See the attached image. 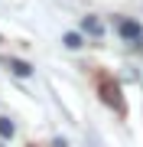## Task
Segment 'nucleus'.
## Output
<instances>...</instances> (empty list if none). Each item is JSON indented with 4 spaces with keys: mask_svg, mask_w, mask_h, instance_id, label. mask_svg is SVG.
Returning <instances> with one entry per match:
<instances>
[{
    "mask_svg": "<svg viewBox=\"0 0 143 147\" xmlns=\"http://www.w3.org/2000/svg\"><path fill=\"white\" fill-rule=\"evenodd\" d=\"M117 33H120L124 39H130V42H140L143 39V26L133 23V20H120V23H117Z\"/></svg>",
    "mask_w": 143,
    "mask_h": 147,
    "instance_id": "f257e3e1",
    "label": "nucleus"
},
{
    "mask_svg": "<svg viewBox=\"0 0 143 147\" xmlns=\"http://www.w3.org/2000/svg\"><path fill=\"white\" fill-rule=\"evenodd\" d=\"M81 30H85V33H91V36H101V33H104L101 20H94V16H85V20H81Z\"/></svg>",
    "mask_w": 143,
    "mask_h": 147,
    "instance_id": "f03ea898",
    "label": "nucleus"
},
{
    "mask_svg": "<svg viewBox=\"0 0 143 147\" xmlns=\"http://www.w3.org/2000/svg\"><path fill=\"white\" fill-rule=\"evenodd\" d=\"M10 69H13V72H16V75H20V79H26V75L33 72V69H29L26 62H23V59H10Z\"/></svg>",
    "mask_w": 143,
    "mask_h": 147,
    "instance_id": "7ed1b4c3",
    "label": "nucleus"
},
{
    "mask_svg": "<svg viewBox=\"0 0 143 147\" xmlns=\"http://www.w3.org/2000/svg\"><path fill=\"white\" fill-rule=\"evenodd\" d=\"M13 131H16V127H13V121H10V118H0V137H3V141H10Z\"/></svg>",
    "mask_w": 143,
    "mask_h": 147,
    "instance_id": "20e7f679",
    "label": "nucleus"
},
{
    "mask_svg": "<svg viewBox=\"0 0 143 147\" xmlns=\"http://www.w3.org/2000/svg\"><path fill=\"white\" fill-rule=\"evenodd\" d=\"M85 147H107V144L101 141V134H94V131H88V134H85Z\"/></svg>",
    "mask_w": 143,
    "mask_h": 147,
    "instance_id": "39448f33",
    "label": "nucleus"
},
{
    "mask_svg": "<svg viewBox=\"0 0 143 147\" xmlns=\"http://www.w3.org/2000/svg\"><path fill=\"white\" fill-rule=\"evenodd\" d=\"M62 42H65L69 49H78V46H81V36H78V33H69V36H65Z\"/></svg>",
    "mask_w": 143,
    "mask_h": 147,
    "instance_id": "423d86ee",
    "label": "nucleus"
}]
</instances>
